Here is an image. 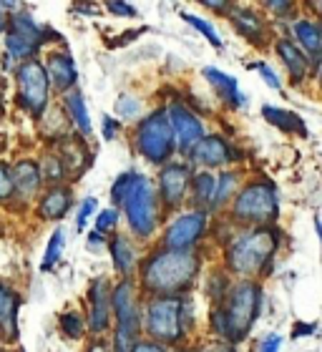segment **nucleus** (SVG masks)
Here are the masks:
<instances>
[{"instance_id":"nucleus-1","label":"nucleus","mask_w":322,"mask_h":352,"mask_svg":"<svg viewBox=\"0 0 322 352\" xmlns=\"http://www.w3.org/2000/svg\"><path fill=\"white\" fill-rule=\"evenodd\" d=\"M199 272V257L194 252L167 250L154 254L144 264V287L156 294H171L189 289Z\"/></svg>"},{"instance_id":"nucleus-2","label":"nucleus","mask_w":322,"mask_h":352,"mask_svg":"<svg viewBox=\"0 0 322 352\" xmlns=\"http://www.w3.org/2000/svg\"><path fill=\"white\" fill-rule=\"evenodd\" d=\"M259 305H262L259 287L252 285V282H242L229 292L227 307H219L212 315L214 330L229 342H242L249 335L252 324H255Z\"/></svg>"},{"instance_id":"nucleus-3","label":"nucleus","mask_w":322,"mask_h":352,"mask_svg":"<svg viewBox=\"0 0 322 352\" xmlns=\"http://www.w3.org/2000/svg\"><path fill=\"white\" fill-rule=\"evenodd\" d=\"M277 234L272 229H255L235 239V244L229 247L227 259L229 267L239 274H257L264 267H270L275 250H277Z\"/></svg>"},{"instance_id":"nucleus-4","label":"nucleus","mask_w":322,"mask_h":352,"mask_svg":"<svg viewBox=\"0 0 322 352\" xmlns=\"http://www.w3.org/2000/svg\"><path fill=\"white\" fill-rule=\"evenodd\" d=\"M186 300H174V297H164V300L151 302L144 315V327L154 340L159 342H179L186 332Z\"/></svg>"},{"instance_id":"nucleus-5","label":"nucleus","mask_w":322,"mask_h":352,"mask_svg":"<svg viewBox=\"0 0 322 352\" xmlns=\"http://www.w3.org/2000/svg\"><path fill=\"white\" fill-rule=\"evenodd\" d=\"M136 148L151 164H164L167 159H171V154L176 151V141L167 111H154L151 116L141 121L136 129Z\"/></svg>"},{"instance_id":"nucleus-6","label":"nucleus","mask_w":322,"mask_h":352,"mask_svg":"<svg viewBox=\"0 0 322 352\" xmlns=\"http://www.w3.org/2000/svg\"><path fill=\"white\" fill-rule=\"evenodd\" d=\"M232 212L239 221L247 224H270L277 219L279 214V201L275 186L267 182L249 184L247 189H242V194L237 197Z\"/></svg>"},{"instance_id":"nucleus-7","label":"nucleus","mask_w":322,"mask_h":352,"mask_svg":"<svg viewBox=\"0 0 322 352\" xmlns=\"http://www.w3.org/2000/svg\"><path fill=\"white\" fill-rule=\"evenodd\" d=\"M129 224L139 236H149L154 232L156 219H159V209H156V191L149 184V179H144L141 174H136L131 189L121 201Z\"/></svg>"},{"instance_id":"nucleus-8","label":"nucleus","mask_w":322,"mask_h":352,"mask_svg":"<svg viewBox=\"0 0 322 352\" xmlns=\"http://www.w3.org/2000/svg\"><path fill=\"white\" fill-rule=\"evenodd\" d=\"M18 101L30 116H41L48 106V76L41 60H25L18 68Z\"/></svg>"},{"instance_id":"nucleus-9","label":"nucleus","mask_w":322,"mask_h":352,"mask_svg":"<svg viewBox=\"0 0 322 352\" xmlns=\"http://www.w3.org/2000/svg\"><path fill=\"white\" fill-rule=\"evenodd\" d=\"M167 118L169 124H171V131H174L176 148L184 151V154H189L191 148L204 139V126H202V121L197 118V113H191L182 103H171L167 109Z\"/></svg>"},{"instance_id":"nucleus-10","label":"nucleus","mask_w":322,"mask_h":352,"mask_svg":"<svg viewBox=\"0 0 322 352\" xmlns=\"http://www.w3.org/2000/svg\"><path fill=\"white\" fill-rule=\"evenodd\" d=\"M206 229V212H186L167 229V247L174 252H189Z\"/></svg>"},{"instance_id":"nucleus-11","label":"nucleus","mask_w":322,"mask_h":352,"mask_svg":"<svg viewBox=\"0 0 322 352\" xmlns=\"http://www.w3.org/2000/svg\"><path fill=\"white\" fill-rule=\"evenodd\" d=\"M111 307L116 312L118 330L133 332L139 335V312H136V294H133V285L126 279L111 292Z\"/></svg>"},{"instance_id":"nucleus-12","label":"nucleus","mask_w":322,"mask_h":352,"mask_svg":"<svg viewBox=\"0 0 322 352\" xmlns=\"http://www.w3.org/2000/svg\"><path fill=\"white\" fill-rule=\"evenodd\" d=\"M191 171L186 164H169L161 171V197L169 206H179L184 201V194L189 189Z\"/></svg>"},{"instance_id":"nucleus-13","label":"nucleus","mask_w":322,"mask_h":352,"mask_svg":"<svg viewBox=\"0 0 322 352\" xmlns=\"http://www.w3.org/2000/svg\"><path fill=\"white\" fill-rule=\"evenodd\" d=\"M189 159L202 166H222V164L232 162V146L222 136H204L189 151Z\"/></svg>"},{"instance_id":"nucleus-14","label":"nucleus","mask_w":322,"mask_h":352,"mask_svg":"<svg viewBox=\"0 0 322 352\" xmlns=\"http://www.w3.org/2000/svg\"><path fill=\"white\" fill-rule=\"evenodd\" d=\"M91 330L103 332L109 327V315H111V287L106 279H96L91 287Z\"/></svg>"},{"instance_id":"nucleus-15","label":"nucleus","mask_w":322,"mask_h":352,"mask_svg":"<svg viewBox=\"0 0 322 352\" xmlns=\"http://www.w3.org/2000/svg\"><path fill=\"white\" fill-rule=\"evenodd\" d=\"M45 76H48V81L53 83L56 88L61 91H68V88L76 83V66H74V58L68 56V53H51L48 56V63H45Z\"/></svg>"},{"instance_id":"nucleus-16","label":"nucleus","mask_w":322,"mask_h":352,"mask_svg":"<svg viewBox=\"0 0 322 352\" xmlns=\"http://www.w3.org/2000/svg\"><path fill=\"white\" fill-rule=\"evenodd\" d=\"M61 164H63V171L66 174H71L76 179V176H80L83 171L91 166V154H88L86 144L80 139H68L63 141V146H61Z\"/></svg>"},{"instance_id":"nucleus-17","label":"nucleus","mask_w":322,"mask_h":352,"mask_svg":"<svg viewBox=\"0 0 322 352\" xmlns=\"http://www.w3.org/2000/svg\"><path fill=\"white\" fill-rule=\"evenodd\" d=\"M204 78L212 83L222 101H227L229 106H242V103H244V94H242L239 86H237V78L222 74L219 68H204Z\"/></svg>"},{"instance_id":"nucleus-18","label":"nucleus","mask_w":322,"mask_h":352,"mask_svg":"<svg viewBox=\"0 0 322 352\" xmlns=\"http://www.w3.org/2000/svg\"><path fill=\"white\" fill-rule=\"evenodd\" d=\"M71 206V189L68 186H53L43 199H41V206H38V214L43 219H63Z\"/></svg>"},{"instance_id":"nucleus-19","label":"nucleus","mask_w":322,"mask_h":352,"mask_svg":"<svg viewBox=\"0 0 322 352\" xmlns=\"http://www.w3.org/2000/svg\"><path fill=\"white\" fill-rule=\"evenodd\" d=\"M41 166L33 162H28V159H23V162H18L13 166V182H15V189H18V194H21L23 199L33 197L38 191V186H41Z\"/></svg>"},{"instance_id":"nucleus-20","label":"nucleus","mask_w":322,"mask_h":352,"mask_svg":"<svg viewBox=\"0 0 322 352\" xmlns=\"http://www.w3.org/2000/svg\"><path fill=\"white\" fill-rule=\"evenodd\" d=\"M277 53L279 58L285 60L287 71L292 74V78L297 83L308 76V68H310V58H305V53L297 48V45L292 43V41H279L277 43Z\"/></svg>"},{"instance_id":"nucleus-21","label":"nucleus","mask_w":322,"mask_h":352,"mask_svg":"<svg viewBox=\"0 0 322 352\" xmlns=\"http://www.w3.org/2000/svg\"><path fill=\"white\" fill-rule=\"evenodd\" d=\"M294 36L300 41V45L308 51V56H312V60L322 58V33L320 25L312 21H297L294 23Z\"/></svg>"},{"instance_id":"nucleus-22","label":"nucleus","mask_w":322,"mask_h":352,"mask_svg":"<svg viewBox=\"0 0 322 352\" xmlns=\"http://www.w3.org/2000/svg\"><path fill=\"white\" fill-rule=\"evenodd\" d=\"M111 257H114V264L116 270L124 274V277H131L133 270H136V250L131 247V242L126 236H116L114 242L109 244Z\"/></svg>"},{"instance_id":"nucleus-23","label":"nucleus","mask_w":322,"mask_h":352,"mask_svg":"<svg viewBox=\"0 0 322 352\" xmlns=\"http://www.w3.org/2000/svg\"><path fill=\"white\" fill-rule=\"evenodd\" d=\"M6 48L10 53V58L13 60H33L36 51L41 48V41L38 38H28V36H21V33H13V30H8L6 36Z\"/></svg>"},{"instance_id":"nucleus-24","label":"nucleus","mask_w":322,"mask_h":352,"mask_svg":"<svg viewBox=\"0 0 322 352\" xmlns=\"http://www.w3.org/2000/svg\"><path fill=\"white\" fill-rule=\"evenodd\" d=\"M262 116L267 118L272 126L282 129L285 133H300V136H305V124H302V118L297 116V113H292V111L275 109V106H264Z\"/></svg>"},{"instance_id":"nucleus-25","label":"nucleus","mask_w":322,"mask_h":352,"mask_svg":"<svg viewBox=\"0 0 322 352\" xmlns=\"http://www.w3.org/2000/svg\"><path fill=\"white\" fill-rule=\"evenodd\" d=\"M15 312H18V297H15L8 287L0 285V327L8 338H18L15 330Z\"/></svg>"},{"instance_id":"nucleus-26","label":"nucleus","mask_w":322,"mask_h":352,"mask_svg":"<svg viewBox=\"0 0 322 352\" xmlns=\"http://www.w3.org/2000/svg\"><path fill=\"white\" fill-rule=\"evenodd\" d=\"M232 21H235L237 30H239L244 38H249V41H259V38H262L264 25H262V21L252 13V10H244V8L232 6Z\"/></svg>"},{"instance_id":"nucleus-27","label":"nucleus","mask_w":322,"mask_h":352,"mask_svg":"<svg viewBox=\"0 0 322 352\" xmlns=\"http://www.w3.org/2000/svg\"><path fill=\"white\" fill-rule=\"evenodd\" d=\"M66 111L68 116H71V121L76 124V129L80 131V136H88L91 133V118H88L86 101H83V96L78 91L66 94Z\"/></svg>"},{"instance_id":"nucleus-28","label":"nucleus","mask_w":322,"mask_h":352,"mask_svg":"<svg viewBox=\"0 0 322 352\" xmlns=\"http://www.w3.org/2000/svg\"><path fill=\"white\" fill-rule=\"evenodd\" d=\"M214 191H217V179L212 174H199L194 176V197L199 199V204L212 206L214 201Z\"/></svg>"},{"instance_id":"nucleus-29","label":"nucleus","mask_w":322,"mask_h":352,"mask_svg":"<svg viewBox=\"0 0 322 352\" xmlns=\"http://www.w3.org/2000/svg\"><path fill=\"white\" fill-rule=\"evenodd\" d=\"M61 252H63V232L61 229H56L51 236V242H48V247H45V257H43V267L45 272L51 270V267H56V262L61 259Z\"/></svg>"},{"instance_id":"nucleus-30","label":"nucleus","mask_w":322,"mask_h":352,"mask_svg":"<svg viewBox=\"0 0 322 352\" xmlns=\"http://www.w3.org/2000/svg\"><path fill=\"white\" fill-rule=\"evenodd\" d=\"M237 184V176L235 174H224L217 179V191H214V201H212V209H219L224 201L229 199V194H232V189H235Z\"/></svg>"},{"instance_id":"nucleus-31","label":"nucleus","mask_w":322,"mask_h":352,"mask_svg":"<svg viewBox=\"0 0 322 352\" xmlns=\"http://www.w3.org/2000/svg\"><path fill=\"white\" fill-rule=\"evenodd\" d=\"M182 18H184L186 23H189L191 28H197L199 33H204V38H206V41H209L212 45H217V48L222 45L219 36H217V30H214L212 25H209V23L204 21V18H197V15H191V13H182Z\"/></svg>"},{"instance_id":"nucleus-32","label":"nucleus","mask_w":322,"mask_h":352,"mask_svg":"<svg viewBox=\"0 0 322 352\" xmlns=\"http://www.w3.org/2000/svg\"><path fill=\"white\" fill-rule=\"evenodd\" d=\"M133 179H136V171H129V174H121L116 182H114V186H111V199H114L116 204L124 201V197L129 194V189H131Z\"/></svg>"},{"instance_id":"nucleus-33","label":"nucleus","mask_w":322,"mask_h":352,"mask_svg":"<svg viewBox=\"0 0 322 352\" xmlns=\"http://www.w3.org/2000/svg\"><path fill=\"white\" fill-rule=\"evenodd\" d=\"M61 330H63L66 338L78 340L83 335V322H80V317L76 312H66V315L61 317Z\"/></svg>"},{"instance_id":"nucleus-34","label":"nucleus","mask_w":322,"mask_h":352,"mask_svg":"<svg viewBox=\"0 0 322 352\" xmlns=\"http://www.w3.org/2000/svg\"><path fill=\"white\" fill-rule=\"evenodd\" d=\"M13 191H15L13 169H10L6 162H0V201H8Z\"/></svg>"},{"instance_id":"nucleus-35","label":"nucleus","mask_w":322,"mask_h":352,"mask_svg":"<svg viewBox=\"0 0 322 352\" xmlns=\"http://www.w3.org/2000/svg\"><path fill=\"white\" fill-rule=\"evenodd\" d=\"M116 113L121 118H136L141 113V103L133 96H121L116 101Z\"/></svg>"},{"instance_id":"nucleus-36","label":"nucleus","mask_w":322,"mask_h":352,"mask_svg":"<svg viewBox=\"0 0 322 352\" xmlns=\"http://www.w3.org/2000/svg\"><path fill=\"white\" fill-rule=\"evenodd\" d=\"M43 179H48V182H56L58 184L63 176H66V171H63V164H61L58 156H45L43 162Z\"/></svg>"},{"instance_id":"nucleus-37","label":"nucleus","mask_w":322,"mask_h":352,"mask_svg":"<svg viewBox=\"0 0 322 352\" xmlns=\"http://www.w3.org/2000/svg\"><path fill=\"white\" fill-rule=\"evenodd\" d=\"M116 219H118L116 209H103V212L98 214V219H96V229H98V232H109V229L116 224Z\"/></svg>"},{"instance_id":"nucleus-38","label":"nucleus","mask_w":322,"mask_h":352,"mask_svg":"<svg viewBox=\"0 0 322 352\" xmlns=\"http://www.w3.org/2000/svg\"><path fill=\"white\" fill-rule=\"evenodd\" d=\"M98 206V201H96L94 197H88L86 201H83V206H80V212H78V219H76V227L78 229H83L86 227V221H88V217L94 214V209Z\"/></svg>"},{"instance_id":"nucleus-39","label":"nucleus","mask_w":322,"mask_h":352,"mask_svg":"<svg viewBox=\"0 0 322 352\" xmlns=\"http://www.w3.org/2000/svg\"><path fill=\"white\" fill-rule=\"evenodd\" d=\"M257 71H259V74H262V78H264V83H267V86H272V88H282V83H279V78H277V74H275V71H272L270 66H264V63H257Z\"/></svg>"},{"instance_id":"nucleus-40","label":"nucleus","mask_w":322,"mask_h":352,"mask_svg":"<svg viewBox=\"0 0 322 352\" xmlns=\"http://www.w3.org/2000/svg\"><path fill=\"white\" fill-rule=\"evenodd\" d=\"M279 345H282L279 335H270V338H264V342L259 345V352H279Z\"/></svg>"},{"instance_id":"nucleus-41","label":"nucleus","mask_w":322,"mask_h":352,"mask_svg":"<svg viewBox=\"0 0 322 352\" xmlns=\"http://www.w3.org/2000/svg\"><path fill=\"white\" fill-rule=\"evenodd\" d=\"M116 131H118V121L116 118H111V116H106L103 118V139H114L116 136Z\"/></svg>"},{"instance_id":"nucleus-42","label":"nucleus","mask_w":322,"mask_h":352,"mask_svg":"<svg viewBox=\"0 0 322 352\" xmlns=\"http://www.w3.org/2000/svg\"><path fill=\"white\" fill-rule=\"evenodd\" d=\"M109 13H118V15H136V8L126 6V3H109Z\"/></svg>"},{"instance_id":"nucleus-43","label":"nucleus","mask_w":322,"mask_h":352,"mask_svg":"<svg viewBox=\"0 0 322 352\" xmlns=\"http://www.w3.org/2000/svg\"><path fill=\"white\" fill-rule=\"evenodd\" d=\"M133 352H164V347L159 342H136Z\"/></svg>"},{"instance_id":"nucleus-44","label":"nucleus","mask_w":322,"mask_h":352,"mask_svg":"<svg viewBox=\"0 0 322 352\" xmlns=\"http://www.w3.org/2000/svg\"><path fill=\"white\" fill-rule=\"evenodd\" d=\"M315 330H317L315 324H297V327L292 330V338H300V335H312Z\"/></svg>"},{"instance_id":"nucleus-45","label":"nucleus","mask_w":322,"mask_h":352,"mask_svg":"<svg viewBox=\"0 0 322 352\" xmlns=\"http://www.w3.org/2000/svg\"><path fill=\"white\" fill-rule=\"evenodd\" d=\"M270 10H279V13H285V10H292V3H267Z\"/></svg>"},{"instance_id":"nucleus-46","label":"nucleus","mask_w":322,"mask_h":352,"mask_svg":"<svg viewBox=\"0 0 322 352\" xmlns=\"http://www.w3.org/2000/svg\"><path fill=\"white\" fill-rule=\"evenodd\" d=\"M88 352H109V347H106V342H103V340H96V342H91Z\"/></svg>"},{"instance_id":"nucleus-47","label":"nucleus","mask_w":322,"mask_h":352,"mask_svg":"<svg viewBox=\"0 0 322 352\" xmlns=\"http://www.w3.org/2000/svg\"><path fill=\"white\" fill-rule=\"evenodd\" d=\"M6 28H8V18L3 15V8H0V33H3Z\"/></svg>"},{"instance_id":"nucleus-48","label":"nucleus","mask_w":322,"mask_h":352,"mask_svg":"<svg viewBox=\"0 0 322 352\" xmlns=\"http://www.w3.org/2000/svg\"><path fill=\"white\" fill-rule=\"evenodd\" d=\"M315 227H317V234H320V242H322V221L320 219L315 221Z\"/></svg>"},{"instance_id":"nucleus-49","label":"nucleus","mask_w":322,"mask_h":352,"mask_svg":"<svg viewBox=\"0 0 322 352\" xmlns=\"http://www.w3.org/2000/svg\"><path fill=\"white\" fill-rule=\"evenodd\" d=\"M315 8H317V10H322V3H315Z\"/></svg>"},{"instance_id":"nucleus-50","label":"nucleus","mask_w":322,"mask_h":352,"mask_svg":"<svg viewBox=\"0 0 322 352\" xmlns=\"http://www.w3.org/2000/svg\"><path fill=\"white\" fill-rule=\"evenodd\" d=\"M0 116H3V101H0Z\"/></svg>"},{"instance_id":"nucleus-51","label":"nucleus","mask_w":322,"mask_h":352,"mask_svg":"<svg viewBox=\"0 0 322 352\" xmlns=\"http://www.w3.org/2000/svg\"><path fill=\"white\" fill-rule=\"evenodd\" d=\"M320 83H322V68H320Z\"/></svg>"},{"instance_id":"nucleus-52","label":"nucleus","mask_w":322,"mask_h":352,"mask_svg":"<svg viewBox=\"0 0 322 352\" xmlns=\"http://www.w3.org/2000/svg\"><path fill=\"white\" fill-rule=\"evenodd\" d=\"M320 33H322V25H320Z\"/></svg>"}]
</instances>
